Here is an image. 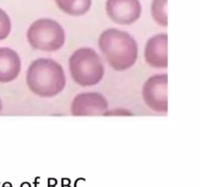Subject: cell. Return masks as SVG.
<instances>
[{"mask_svg": "<svg viewBox=\"0 0 200 187\" xmlns=\"http://www.w3.org/2000/svg\"><path fill=\"white\" fill-rule=\"evenodd\" d=\"M106 15L118 25H132L140 19L142 5L140 0H106Z\"/></svg>", "mask_w": 200, "mask_h": 187, "instance_id": "cell-7", "label": "cell"}, {"mask_svg": "<svg viewBox=\"0 0 200 187\" xmlns=\"http://www.w3.org/2000/svg\"><path fill=\"white\" fill-rule=\"evenodd\" d=\"M168 75L167 73L152 75L142 86V98L151 110L159 113L168 111Z\"/></svg>", "mask_w": 200, "mask_h": 187, "instance_id": "cell-5", "label": "cell"}, {"mask_svg": "<svg viewBox=\"0 0 200 187\" xmlns=\"http://www.w3.org/2000/svg\"><path fill=\"white\" fill-rule=\"evenodd\" d=\"M27 38L32 49L43 52H55L64 46L66 34L64 27L57 21L52 19H39L28 27Z\"/></svg>", "mask_w": 200, "mask_h": 187, "instance_id": "cell-4", "label": "cell"}, {"mask_svg": "<svg viewBox=\"0 0 200 187\" xmlns=\"http://www.w3.org/2000/svg\"><path fill=\"white\" fill-rule=\"evenodd\" d=\"M104 116L106 115H132V113L127 111L126 109H115L112 111H106L104 114Z\"/></svg>", "mask_w": 200, "mask_h": 187, "instance_id": "cell-13", "label": "cell"}, {"mask_svg": "<svg viewBox=\"0 0 200 187\" xmlns=\"http://www.w3.org/2000/svg\"><path fill=\"white\" fill-rule=\"evenodd\" d=\"M21 69L22 61L19 54L8 47H0V83L14 81Z\"/></svg>", "mask_w": 200, "mask_h": 187, "instance_id": "cell-9", "label": "cell"}, {"mask_svg": "<svg viewBox=\"0 0 200 187\" xmlns=\"http://www.w3.org/2000/svg\"><path fill=\"white\" fill-rule=\"evenodd\" d=\"M61 11L70 16H83L90 10L92 0H55Z\"/></svg>", "mask_w": 200, "mask_h": 187, "instance_id": "cell-10", "label": "cell"}, {"mask_svg": "<svg viewBox=\"0 0 200 187\" xmlns=\"http://www.w3.org/2000/svg\"><path fill=\"white\" fill-rule=\"evenodd\" d=\"M108 110V99L101 93H80L71 101L70 111L73 116H100Z\"/></svg>", "mask_w": 200, "mask_h": 187, "instance_id": "cell-6", "label": "cell"}, {"mask_svg": "<svg viewBox=\"0 0 200 187\" xmlns=\"http://www.w3.org/2000/svg\"><path fill=\"white\" fill-rule=\"evenodd\" d=\"M151 16L155 22L161 27H167V0H152Z\"/></svg>", "mask_w": 200, "mask_h": 187, "instance_id": "cell-11", "label": "cell"}, {"mask_svg": "<svg viewBox=\"0 0 200 187\" xmlns=\"http://www.w3.org/2000/svg\"><path fill=\"white\" fill-rule=\"evenodd\" d=\"M27 85L31 93L41 98L58 96L66 86L63 66L52 59L34 60L27 68Z\"/></svg>", "mask_w": 200, "mask_h": 187, "instance_id": "cell-2", "label": "cell"}, {"mask_svg": "<svg viewBox=\"0 0 200 187\" xmlns=\"http://www.w3.org/2000/svg\"><path fill=\"white\" fill-rule=\"evenodd\" d=\"M98 45L108 65L116 71H125L136 63L139 47L134 37L118 28H108L102 32Z\"/></svg>", "mask_w": 200, "mask_h": 187, "instance_id": "cell-1", "label": "cell"}, {"mask_svg": "<svg viewBox=\"0 0 200 187\" xmlns=\"http://www.w3.org/2000/svg\"><path fill=\"white\" fill-rule=\"evenodd\" d=\"M2 110V101H1V98H0V112Z\"/></svg>", "mask_w": 200, "mask_h": 187, "instance_id": "cell-14", "label": "cell"}, {"mask_svg": "<svg viewBox=\"0 0 200 187\" xmlns=\"http://www.w3.org/2000/svg\"><path fill=\"white\" fill-rule=\"evenodd\" d=\"M168 35L159 33L147 40L144 47V61L154 68H166L168 66Z\"/></svg>", "mask_w": 200, "mask_h": 187, "instance_id": "cell-8", "label": "cell"}, {"mask_svg": "<svg viewBox=\"0 0 200 187\" xmlns=\"http://www.w3.org/2000/svg\"><path fill=\"white\" fill-rule=\"evenodd\" d=\"M11 20L8 14L0 8V41L6 39L11 32Z\"/></svg>", "mask_w": 200, "mask_h": 187, "instance_id": "cell-12", "label": "cell"}, {"mask_svg": "<svg viewBox=\"0 0 200 187\" xmlns=\"http://www.w3.org/2000/svg\"><path fill=\"white\" fill-rule=\"evenodd\" d=\"M72 80L81 87H92L104 78V67L94 49L82 47L73 52L68 60Z\"/></svg>", "mask_w": 200, "mask_h": 187, "instance_id": "cell-3", "label": "cell"}]
</instances>
